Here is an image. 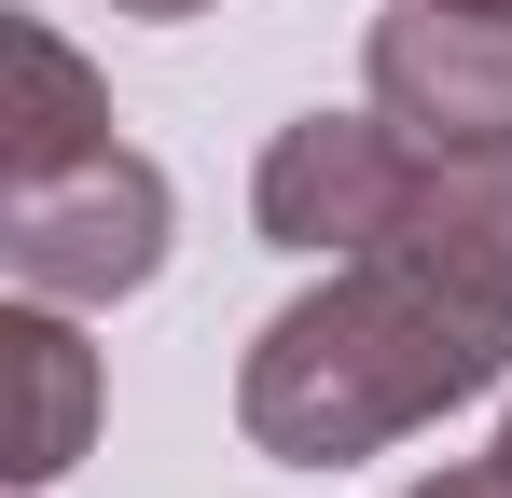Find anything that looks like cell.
Masks as SVG:
<instances>
[{"instance_id":"6da1fadb","label":"cell","mask_w":512,"mask_h":498,"mask_svg":"<svg viewBox=\"0 0 512 498\" xmlns=\"http://www.w3.org/2000/svg\"><path fill=\"white\" fill-rule=\"evenodd\" d=\"M499 374H512V319L457 305L443 277L388 263V249H360V263H333L319 291H291L250 332L236 429H250V457H277V471H346L374 443L443 429L457 402H485Z\"/></svg>"},{"instance_id":"52a82bcc","label":"cell","mask_w":512,"mask_h":498,"mask_svg":"<svg viewBox=\"0 0 512 498\" xmlns=\"http://www.w3.org/2000/svg\"><path fill=\"white\" fill-rule=\"evenodd\" d=\"M0 70H14V111H0V180H56V166L111 153V83L42 28V14H14L0 28Z\"/></svg>"},{"instance_id":"30bf717a","label":"cell","mask_w":512,"mask_h":498,"mask_svg":"<svg viewBox=\"0 0 512 498\" xmlns=\"http://www.w3.org/2000/svg\"><path fill=\"white\" fill-rule=\"evenodd\" d=\"M471 14H512V0H471Z\"/></svg>"},{"instance_id":"8fae6325","label":"cell","mask_w":512,"mask_h":498,"mask_svg":"<svg viewBox=\"0 0 512 498\" xmlns=\"http://www.w3.org/2000/svg\"><path fill=\"white\" fill-rule=\"evenodd\" d=\"M499 457H512V429H499Z\"/></svg>"},{"instance_id":"7a4b0ae2","label":"cell","mask_w":512,"mask_h":498,"mask_svg":"<svg viewBox=\"0 0 512 498\" xmlns=\"http://www.w3.org/2000/svg\"><path fill=\"white\" fill-rule=\"evenodd\" d=\"M167 236H180V194L153 153H84L56 180H0V277L42 291V305H125L167 277Z\"/></svg>"},{"instance_id":"8992f818","label":"cell","mask_w":512,"mask_h":498,"mask_svg":"<svg viewBox=\"0 0 512 498\" xmlns=\"http://www.w3.org/2000/svg\"><path fill=\"white\" fill-rule=\"evenodd\" d=\"M0 374H14V485H56L97 429V346L70 332V305L14 291L0 305Z\"/></svg>"},{"instance_id":"ba28073f","label":"cell","mask_w":512,"mask_h":498,"mask_svg":"<svg viewBox=\"0 0 512 498\" xmlns=\"http://www.w3.org/2000/svg\"><path fill=\"white\" fill-rule=\"evenodd\" d=\"M416 498H512V457H457V471H429Z\"/></svg>"},{"instance_id":"5b68a950","label":"cell","mask_w":512,"mask_h":498,"mask_svg":"<svg viewBox=\"0 0 512 498\" xmlns=\"http://www.w3.org/2000/svg\"><path fill=\"white\" fill-rule=\"evenodd\" d=\"M388 263H416L457 305L512 319V153H416V194H402Z\"/></svg>"},{"instance_id":"3957f363","label":"cell","mask_w":512,"mask_h":498,"mask_svg":"<svg viewBox=\"0 0 512 498\" xmlns=\"http://www.w3.org/2000/svg\"><path fill=\"white\" fill-rule=\"evenodd\" d=\"M402 194H416V139L388 111H305V125L263 139L250 222L305 263H360V249L402 236Z\"/></svg>"},{"instance_id":"9c48e42d","label":"cell","mask_w":512,"mask_h":498,"mask_svg":"<svg viewBox=\"0 0 512 498\" xmlns=\"http://www.w3.org/2000/svg\"><path fill=\"white\" fill-rule=\"evenodd\" d=\"M111 14H139V28H194L208 0H111Z\"/></svg>"},{"instance_id":"277c9868","label":"cell","mask_w":512,"mask_h":498,"mask_svg":"<svg viewBox=\"0 0 512 498\" xmlns=\"http://www.w3.org/2000/svg\"><path fill=\"white\" fill-rule=\"evenodd\" d=\"M360 83H374V111L416 153H512V14L402 0V14H374Z\"/></svg>"}]
</instances>
